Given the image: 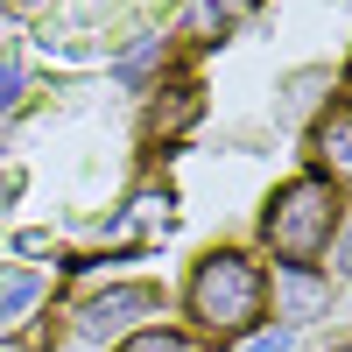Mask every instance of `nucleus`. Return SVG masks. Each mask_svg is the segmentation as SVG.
Segmentation results:
<instances>
[{
	"instance_id": "423d86ee",
	"label": "nucleus",
	"mask_w": 352,
	"mask_h": 352,
	"mask_svg": "<svg viewBox=\"0 0 352 352\" xmlns=\"http://www.w3.org/2000/svg\"><path fill=\"white\" fill-rule=\"evenodd\" d=\"M28 296H36V282H28V275H14V282H0V310H14V303H28Z\"/></svg>"
},
{
	"instance_id": "39448f33",
	"label": "nucleus",
	"mask_w": 352,
	"mask_h": 352,
	"mask_svg": "<svg viewBox=\"0 0 352 352\" xmlns=\"http://www.w3.org/2000/svg\"><path fill=\"white\" fill-rule=\"evenodd\" d=\"M120 352H197V338H190V331H162V324H148V331H134Z\"/></svg>"
},
{
	"instance_id": "0eeeda50",
	"label": "nucleus",
	"mask_w": 352,
	"mask_h": 352,
	"mask_svg": "<svg viewBox=\"0 0 352 352\" xmlns=\"http://www.w3.org/2000/svg\"><path fill=\"white\" fill-rule=\"evenodd\" d=\"M14 92V64H0V99H8Z\"/></svg>"
},
{
	"instance_id": "f03ea898",
	"label": "nucleus",
	"mask_w": 352,
	"mask_h": 352,
	"mask_svg": "<svg viewBox=\"0 0 352 352\" xmlns=\"http://www.w3.org/2000/svg\"><path fill=\"white\" fill-rule=\"evenodd\" d=\"M184 310L197 317L204 331H219V338H240L261 324V310H268V275L254 268L247 254H204L197 268H190V289H184Z\"/></svg>"
},
{
	"instance_id": "6e6552de",
	"label": "nucleus",
	"mask_w": 352,
	"mask_h": 352,
	"mask_svg": "<svg viewBox=\"0 0 352 352\" xmlns=\"http://www.w3.org/2000/svg\"><path fill=\"white\" fill-rule=\"evenodd\" d=\"M345 275H352V247H345Z\"/></svg>"
},
{
	"instance_id": "7ed1b4c3",
	"label": "nucleus",
	"mask_w": 352,
	"mask_h": 352,
	"mask_svg": "<svg viewBox=\"0 0 352 352\" xmlns=\"http://www.w3.org/2000/svg\"><path fill=\"white\" fill-rule=\"evenodd\" d=\"M317 155H324V176H331V184H352V113L317 120Z\"/></svg>"
},
{
	"instance_id": "20e7f679",
	"label": "nucleus",
	"mask_w": 352,
	"mask_h": 352,
	"mask_svg": "<svg viewBox=\"0 0 352 352\" xmlns=\"http://www.w3.org/2000/svg\"><path fill=\"white\" fill-rule=\"evenodd\" d=\"M127 310H155V289H141V282H127V289H106V296H92L78 317H85V331H106L113 317H127Z\"/></svg>"
},
{
	"instance_id": "f257e3e1",
	"label": "nucleus",
	"mask_w": 352,
	"mask_h": 352,
	"mask_svg": "<svg viewBox=\"0 0 352 352\" xmlns=\"http://www.w3.org/2000/svg\"><path fill=\"white\" fill-rule=\"evenodd\" d=\"M338 184L331 176H289V184L268 197V212H261V240H268L275 261H289V268H317L338 232Z\"/></svg>"
}]
</instances>
